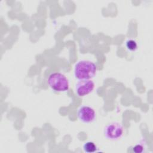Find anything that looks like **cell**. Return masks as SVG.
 <instances>
[{"mask_svg":"<svg viewBox=\"0 0 153 153\" xmlns=\"http://www.w3.org/2000/svg\"><path fill=\"white\" fill-rule=\"evenodd\" d=\"M96 71L97 66L94 62L82 60L75 64L74 74L75 78L78 80L90 79L94 76Z\"/></svg>","mask_w":153,"mask_h":153,"instance_id":"cell-1","label":"cell"},{"mask_svg":"<svg viewBox=\"0 0 153 153\" xmlns=\"http://www.w3.org/2000/svg\"><path fill=\"white\" fill-rule=\"evenodd\" d=\"M47 83L48 86L55 91L64 92L69 88L68 79L65 75L58 72L51 73L48 76Z\"/></svg>","mask_w":153,"mask_h":153,"instance_id":"cell-2","label":"cell"},{"mask_svg":"<svg viewBox=\"0 0 153 153\" xmlns=\"http://www.w3.org/2000/svg\"><path fill=\"white\" fill-rule=\"evenodd\" d=\"M124 133V128L122 124L118 122H112L106 126L104 129L105 138L111 140L120 139Z\"/></svg>","mask_w":153,"mask_h":153,"instance_id":"cell-3","label":"cell"},{"mask_svg":"<svg viewBox=\"0 0 153 153\" xmlns=\"http://www.w3.org/2000/svg\"><path fill=\"white\" fill-rule=\"evenodd\" d=\"M78 118L84 123H90L94 121L96 114L94 109L89 106H81L77 111Z\"/></svg>","mask_w":153,"mask_h":153,"instance_id":"cell-4","label":"cell"},{"mask_svg":"<svg viewBox=\"0 0 153 153\" xmlns=\"http://www.w3.org/2000/svg\"><path fill=\"white\" fill-rule=\"evenodd\" d=\"M94 86V82L91 79L79 80L75 85V91L78 96L83 97L91 93Z\"/></svg>","mask_w":153,"mask_h":153,"instance_id":"cell-5","label":"cell"},{"mask_svg":"<svg viewBox=\"0 0 153 153\" xmlns=\"http://www.w3.org/2000/svg\"><path fill=\"white\" fill-rule=\"evenodd\" d=\"M83 149L84 151V152H87V153H93L94 152L97 151V146L96 145V144L91 141H88L85 142L84 145H83Z\"/></svg>","mask_w":153,"mask_h":153,"instance_id":"cell-6","label":"cell"},{"mask_svg":"<svg viewBox=\"0 0 153 153\" xmlns=\"http://www.w3.org/2000/svg\"><path fill=\"white\" fill-rule=\"evenodd\" d=\"M127 48L130 51H134L137 48V44L134 39H128L126 42Z\"/></svg>","mask_w":153,"mask_h":153,"instance_id":"cell-7","label":"cell"},{"mask_svg":"<svg viewBox=\"0 0 153 153\" xmlns=\"http://www.w3.org/2000/svg\"><path fill=\"white\" fill-rule=\"evenodd\" d=\"M144 149V146L143 145L139 143L136 145L133 148V152L136 153H140L143 151Z\"/></svg>","mask_w":153,"mask_h":153,"instance_id":"cell-8","label":"cell"}]
</instances>
